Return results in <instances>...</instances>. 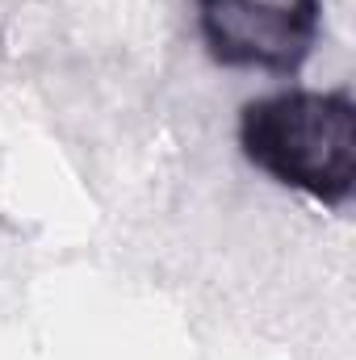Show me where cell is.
I'll return each instance as SVG.
<instances>
[{
	"label": "cell",
	"instance_id": "cell-1",
	"mask_svg": "<svg viewBox=\"0 0 356 360\" xmlns=\"http://www.w3.org/2000/svg\"><path fill=\"white\" fill-rule=\"evenodd\" d=\"M243 155L276 184L323 205H344L356 188V105L348 92L289 89L243 105Z\"/></svg>",
	"mask_w": 356,
	"mask_h": 360
},
{
	"label": "cell",
	"instance_id": "cell-2",
	"mask_svg": "<svg viewBox=\"0 0 356 360\" xmlns=\"http://www.w3.org/2000/svg\"><path fill=\"white\" fill-rule=\"evenodd\" d=\"M205 51L227 68L298 76L314 51L319 0H197Z\"/></svg>",
	"mask_w": 356,
	"mask_h": 360
}]
</instances>
